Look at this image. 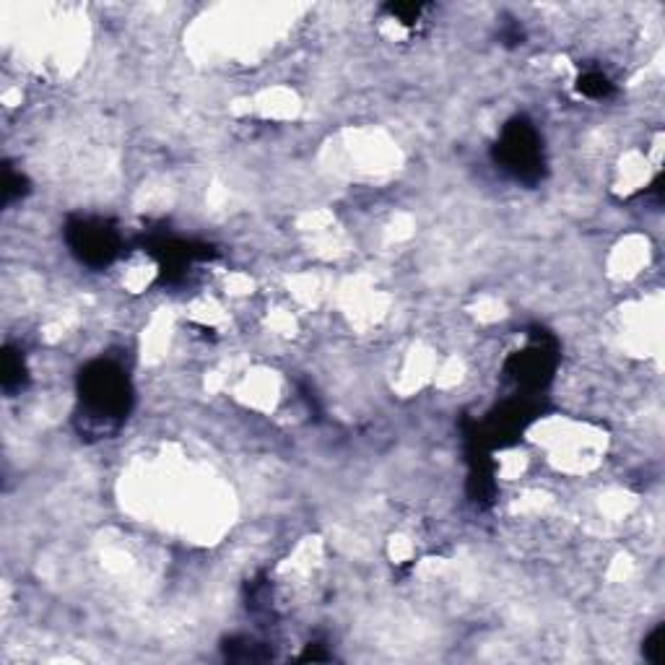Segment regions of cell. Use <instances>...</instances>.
Segmentation results:
<instances>
[{"mask_svg": "<svg viewBox=\"0 0 665 665\" xmlns=\"http://www.w3.org/2000/svg\"><path fill=\"white\" fill-rule=\"evenodd\" d=\"M81 388H84V403L89 406L91 419H120L128 411V382L112 364H94L86 369Z\"/></svg>", "mask_w": 665, "mask_h": 665, "instance_id": "6da1fadb", "label": "cell"}, {"mask_svg": "<svg viewBox=\"0 0 665 665\" xmlns=\"http://www.w3.org/2000/svg\"><path fill=\"white\" fill-rule=\"evenodd\" d=\"M499 156L507 172L517 180H536L541 175V141L533 125L515 120L504 128L499 141Z\"/></svg>", "mask_w": 665, "mask_h": 665, "instance_id": "7a4b0ae2", "label": "cell"}, {"mask_svg": "<svg viewBox=\"0 0 665 665\" xmlns=\"http://www.w3.org/2000/svg\"><path fill=\"white\" fill-rule=\"evenodd\" d=\"M73 245H76V250L81 252L86 260H91V263H107L117 250L115 237H112L110 229H104L102 224L78 226V237Z\"/></svg>", "mask_w": 665, "mask_h": 665, "instance_id": "3957f363", "label": "cell"}, {"mask_svg": "<svg viewBox=\"0 0 665 665\" xmlns=\"http://www.w3.org/2000/svg\"><path fill=\"white\" fill-rule=\"evenodd\" d=\"M611 89H614V86H611V81H608L603 73H588L585 78H580V91L588 94V97L601 99L606 97V94H611Z\"/></svg>", "mask_w": 665, "mask_h": 665, "instance_id": "277c9868", "label": "cell"}, {"mask_svg": "<svg viewBox=\"0 0 665 665\" xmlns=\"http://www.w3.org/2000/svg\"><path fill=\"white\" fill-rule=\"evenodd\" d=\"M645 655L650 663H663V629H658V632L647 640Z\"/></svg>", "mask_w": 665, "mask_h": 665, "instance_id": "5b68a950", "label": "cell"}]
</instances>
